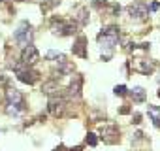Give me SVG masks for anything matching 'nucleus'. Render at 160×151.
Masks as SVG:
<instances>
[{
  "label": "nucleus",
  "mask_w": 160,
  "mask_h": 151,
  "mask_svg": "<svg viewBox=\"0 0 160 151\" xmlns=\"http://www.w3.org/2000/svg\"><path fill=\"white\" fill-rule=\"evenodd\" d=\"M98 42H100L102 49L108 51V53H106V59H109L113 47H115L117 42H119V29H117V27H109V29H106L104 32L98 34Z\"/></svg>",
  "instance_id": "f257e3e1"
},
{
  "label": "nucleus",
  "mask_w": 160,
  "mask_h": 151,
  "mask_svg": "<svg viewBox=\"0 0 160 151\" xmlns=\"http://www.w3.org/2000/svg\"><path fill=\"white\" fill-rule=\"evenodd\" d=\"M13 38H15V42L21 47H27L30 44V40H32V29H30V25L28 23H21L19 29L15 30V36Z\"/></svg>",
  "instance_id": "f03ea898"
},
{
  "label": "nucleus",
  "mask_w": 160,
  "mask_h": 151,
  "mask_svg": "<svg viewBox=\"0 0 160 151\" xmlns=\"http://www.w3.org/2000/svg\"><path fill=\"white\" fill-rule=\"evenodd\" d=\"M21 60H23V64H25V66H32V64H36V62L40 60V51H38L32 44H28L27 47H23Z\"/></svg>",
  "instance_id": "7ed1b4c3"
},
{
  "label": "nucleus",
  "mask_w": 160,
  "mask_h": 151,
  "mask_svg": "<svg viewBox=\"0 0 160 151\" xmlns=\"http://www.w3.org/2000/svg\"><path fill=\"white\" fill-rule=\"evenodd\" d=\"M17 78H19V81H23V83H28V85H32V83H36V81H38L40 74H38L36 70L25 68V70H17Z\"/></svg>",
  "instance_id": "20e7f679"
},
{
  "label": "nucleus",
  "mask_w": 160,
  "mask_h": 151,
  "mask_svg": "<svg viewBox=\"0 0 160 151\" xmlns=\"http://www.w3.org/2000/svg\"><path fill=\"white\" fill-rule=\"evenodd\" d=\"M128 13H130L132 19H136V21H143V19H147L149 10H147L145 6H141V4H134V6L128 8Z\"/></svg>",
  "instance_id": "39448f33"
},
{
  "label": "nucleus",
  "mask_w": 160,
  "mask_h": 151,
  "mask_svg": "<svg viewBox=\"0 0 160 151\" xmlns=\"http://www.w3.org/2000/svg\"><path fill=\"white\" fill-rule=\"evenodd\" d=\"M132 66H134L136 72H141V74H151L154 70V64L151 60H147V59H136L132 62Z\"/></svg>",
  "instance_id": "423d86ee"
},
{
  "label": "nucleus",
  "mask_w": 160,
  "mask_h": 151,
  "mask_svg": "<svg viewBox=\"0 0 160 151\" xmlns=\"http://www.w3.org/2000/svg\"><path fill=\"white\" fill-rule=\"evenodd\" d=\"M49 110H51V113L55 115V117H62L64 115V110H66V102L62 100V98H53L51 102H49Z\"/></svg>",
  "instance_id": "0eeeda50"
},
{
  "label": "nucleus",
  "mask_w": 160,
  "mask_h": 151,
  "mask_svg": "<svg viewBox=\"0 0 160 151\" xmlns=\"http://www.w3.org/2000/svg\"><path fill=\"white\" fill-rule=\"evenodd\" d=\"M6 98H8L10 104H21L23 102V95L17 89H8L6 91Z\"/></svg>",
  "instance_id": "6e6552de"
},
{
  "label": "nucleus",
  "mask_w": 160,
  "mask_h": 151,
  "mask_svg": "<svg viewBox=\"0 0 160 151\" xmlns=\"http://www.w3.org/2000/svg\"><path fill=\"white\" fill-rule=\"evenodd\" d=\"M85 42H87V40H85V36H79L77 44L73 45V53H75V55H79V57H83V59L87 57V53H85Z\"/></svg>",
  "instance_id": "1a4fd4ad"
},
{
  "label": "nucleus",
  "mask_w": 160,
  "mask_h": 151,
  "mask_svg": "<svg viewBox=\"0 0 160 151\" xmlns=\"http://www.w3.org/2000/svg\"><path fill=\"white\" fill-rule=\"evenodd\" d=\"M81 78L79 76H75V81H72V85H70V96H79L81 95Z\"/></svg>",
  "instance_id": "9d476101"
},
{
  "label": "nucleus",
  "mask_w": 160,
  "mask_h": 151,
  "mask_svg": "<svg viewBox=\"0 0 160 151\" xmlns=\"http://www.w3.org/2000/svg\"><path fill=\"white\" fill-rule=\"evenodd\" d=\"M130 95H132V100H134V102H143V100H145V91H143V87H134Z\"/></svg>",
  "instance_id": "9b49d317"
},
{
  "label": "nucleus",
  "mask_w": 160,
  "mask_h": 151,
  "mask_svg": "<svg viewBox=\"0 0 160 151\" xmlns=\"http://www.w3.org/2000/svg\"><path fill=\"white\" fill-rule=\"evenodd\" d=\"M149 115L154 121V125H160V106H149Z\"/></svg>",
  "instance_id": "f8f14e48"
},
{
  "label": "nucleus",
  "mask_w": 160,
  "mask_h": 151,
  "mask_svg": "<svg viewBox=\"0 0 160 151\" xmlns=\"http://www.w3.org/2000/svg\"><path fill=\"white\" fill-rule=\"evenodd\" d=\"M42 91H43V93H47V95H53L55 91H58V83H57L55 80H53V81H47V83H43Z\"/></svg>",
  "instance_id": "ddd939ff"
},
{
  "label": "nucleus",
  "mask_w": 160,
  "mask_h": 151,
  "mask_svg": "<svg viewBox=\"0 0 160 151\" xmlns=\"http://www.w3.org/2000/svg\"><path fill=\"white\" fill-rule=\"evenodd\" d=\"M45 57H47L49 60H51V59H57V60H58L60 64H62V62L66 60V59H64V55H62V53H57V51H47V55H45Z\"/></svg>",
  "instance_id": "4468645a"
},
{
  "label": "nucleus",
  "mask_w": 160,
  "mask_h": 151,
  "mask_svg": "<svg viewBox=\"0 0 160 151\" xmlns=\"http://www.w3.org/2000/svg\"><path fill=\"white\" fill-rule=\"evenodd\" d=\"M115 95H117V96H124V95H126V87H124V85H117V87H115Z\"/></svg>",
  "instance_id": "2eb2a0df"
},
{
  "label": "nucleus",
  "mask_w": 160,
  "mask_h": 151,
  "mask_svg": "<svg viewBox=\"0 0 160 151\" xmlns=\"http://www.w3.org/2000/svg\"><path fill=\"white\" fill-rule=\"evenodd\" d=\"M87 143H89V145H96V143H98V140H96V134L89 132V136H87Z\"/></svg>",
  "instance_id": "dca6fc26"
},
{
  "label": "nucleus",
  "mask_w": 160,
  "mask_h": 151,
  "mask_svg": "<svg viewBox=\"0 0 160 151\" xmlns=\"http://www.w3.org/2000/svg\"><path fill=\"white\" fill-rule=\"evenodd\" d=\"M156 10H158V2H152L151 4V12H156Z\"/></svg>",
  "instance_id": "f3484780"
},
{
  "label": "nucleus",
  "mask_w": 160,
  "mask_h": 151,
  "mask_svg": "<svg viewBox=\"0 0 160 151\" xmlns=\"http://www.w3.org/2000/svg\"><path fill=\"white\" fill-rule=\"evenodd\" d=\"M158 96H160V91H158Z\"/></svg>",
  "instance_id": "a211bd4d"
},
{
  "label": "nucleus",
  "mask_w": 160,
  "mask_h": 151,
  "mask_svg": "<svg viewBox=\"0 0 160 151\" xmlns=\"http://www.w3.org/2000/svg\"><path fill=\"white\" fill-rule=\"evenodd\" d=\"M0 2H2V0H0Z\"/></svg>",
  "instance_id": "6ab92c4d"
}]
</instances>
